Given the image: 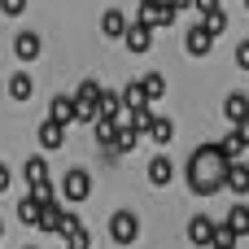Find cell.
<instances>
[{
    "mask_svg": "<svg viewBox=\"0 0 249 249\" xmlns=\"http://www.w3.org/2000/svg\"><path fill=\"white\" fill-rule=\"evenodd\" d=\"M201 22H206V31H210V35H223V31H228V13H223V9H214V13H206Z\"/></svg>",
    "mask_w": 249,
    "mask_h": 249,
    "instance_id": "cell-26",
    "label": "cell"
},
{
    "mask_svg": "<svg viewBox=\"0 0 249 249\" xmlns=\"http://www.w3.org/2000/svg\"><path fill=\"white\" fill-rule=\"evenodd\" d=\"M74 109H79V123H96V109H101V83H96V79H83V83H79Z\"/></svg>",
    "mask_w": 249,
    "mask_h": 249,
    "instance_id": "cell-3",
    "label": "cell"
},
{
    "mask_svg": "<svg viewBox=\"0 0 249 249\" xmlns=\"http://www.w3.org/2000/svg\"><path fill=\"white\" fill-rule=\"evenodd\" d=\"M57 236H66L70 245L66 249H92V232L74 219V214H61V228H57Z\"/></svg>",
    "mask_w": 249,
    "mask_h": 249,
    "instance_id": "cell-5",
    "label": "cell"
},
{
    "mask_svg": "<svg viewBox=\"0 0 249 249\" xmlns=\"http://www.w3.org/2000/svg\"><path fill=\"white\" fill-rule=\"evenodd\" d=\"M26 249H35V245H26Z\"/></svg>",
    "mask_w": 249,
    "mask_h": 249,
    "instance_id": "cell-35",
    "label": "cell"
},
{
    "mask_svg": "<svg viewBox=\"0 0 249 249\" xmlns=\"http://www.w3.org/2000/svg\"><path fill=\"white\" fill-rule=\"evenodd\" d=\"M228 166H232V162H223L219 144H201V149L188 158L184 179H188V188H193L197 197H214V193H223V171H228Z\"/></svg>",
    "mask_w": 249,
    "mask_h": 249,
    "instance_id": "cell-1",
    "label": "cell"
},
{
    "mask_svg": "<svg viewBox=\"0 0 249 249\" xmlns=\"http://www.w3.org/2000/svg\"><path fill=\"white\" fill-rule=\"evenodd\" d=\"M245 9H249V0H245Z\"/></svg>",
    "mask_w": 249,
    "mask_h": 249,
    "instance_id": "cell-34",
    "label": "cell"
},
{
    "mask_svg": "<svg viewBox=\"0 0 249 249\" xmlns=\"http://www.w3.org/2000/svg\"><path fill=\"white\" fill-rule=\"evenodd\" d=\"M144 136H149V140H153V144H158V149H166V144H171V140H175V123H171V118H153V123H149V131H144Z\"/></svg>",
    "mask_w": 249,
    "mask_h": 249,
    "instance_id": "cell-16",
    "label": "cell"
},
{
    "mask_svg": "<svg viewBox=\"0 0 249 249\" xmlns=\"http://www.w3.org/2000/svg\"><path fill=\"white\" fill-rule=\"evenodd\" d=\"M210 44H214V35L206 31V22H188V35H184V48H188L193 57H206V53H210Z\"/></svg>",
    "mask_w": 249,
    "mask_h": 249,
    "instance_id": "cell-6",
    "label": "cell"
},
{
    "mask_svg": "<svg viewBox=\"0 0 249 249\" xmlns=\"http://www.w3.org/2000/svg\"><path fill=\"white\" fill-rule=\"evenodd\" d=\"M223 193H236V197L249 193V166L245 162H232V166L223 171Z\"/></svg>",
    "mask_w": 249,
    "mask_h": 249,
    "instance_id": "cell-9",
    "label": "cell"
},
{
    "mask_svg": "<svg viewBox=\"0 0 249 249\" xmlns=\"http://www.w3.org/2000/svg\"><path fill=\"white\" fill-rule=\"evenodd\" d=\"M140 144V131L131 127V123H118V136H114V153H131Z\"/></svg>",
    "mask_w": 249,
    "mask_h": 249,
    "instance_id": "cell-19",
    "label": "cell"
},
{
    "mask_svg": "<svg viewBox=\"0 0 249 249\" xmlns=\"http://www.w3.org/2000/svg\"><path fill=\"white\" fill-rule=\"evenodd\" d=\"M61 201H70V206H83L88 197H92V175L83 171V166H74V171H66V179H61Z\"/></svg>",
    "mask_w": 249,
    "mask_h": 249,
    "instance_id": "cell-2",
    "label": "cell"
},
{
    "mask_svg": "<svg viewBox=\"0 0 249 249\" xmlns=\"http://www.w3.org/2000/svg\"><path fill=\"white\" fill-rule=\"evenodd\" d=\"M118 96H123V109H131V114L136 109H149V96H144L140 83H127V92H118Z\"/></svg>",
    "mask_w": 249,
    "mask_h": 249,
    "instance_id": "cell-21",
    "label": "cell"
},
{
    "mask_svg": "<svg viewBox=\"0 0 249 249\" xmlns=\"http://www.w3.org/2000/svg\"><path fill=\"white\" fill-rule=\"evenodd\" d=\"M22 175H26V184H31V188H53V175H48V158H26Z\"/></svg>",
    "mask_w": 249,
    "mask_h": 249,
    "instance_id": "cell-10",
    "label": "cell"
},
{
    "mask_svg": "<svg viewBox=\"0 0 249 249\" xmlns=\"http://www.w3.org/2000/svg\"><path fill=\"white\" fill-rule=\"evenodd\" d=\"M223 118H228V123L249 118V92H228V96H223Z\"/></svg>",
    "mask_w": 249,
    "mask_h": 249,
    "instance_id": "cell-12",
    "label": "cell"
},
{
    "mask_svg": "<svg viewBox=\"0 0 249 249\" xmlns=\"http://www.w3.org/2000/svg\"><path fill=\"white\" fill-rule=\"evenodd\" d=\"M9 184H13V175H9V166L0 162V193H9Z\"/></svg>",
    "mask_w": 249,
    "mask_h": 249,
    "instance_id": "cell-31",
    "label": "cell"
},
{
    "mask_svg": "<svg viewBox=\"0 0 249 249\" xmlns=\"http://www.w3.org/2000/svg\"><path fill=\"white\" fill-rule=\"evenodd\" d=\"M61 140H66V127L53 123V118H44L39 123V149H61Z\"/></svg>",
    "mask_w": 249,
    "mask_h": 249,
    "instance_id": "cell-17",
    "label": "cell"
},
{
    "mask_svg": "<svg viewBox=\"0 0 249 249\" xmlns=\"http://www.w3.org/2000/svg\"><path fill=\"white\" fill-rule=\"evenodd\" d=\"M31 92H35L31 74H13V79H9V96H13V101H31Z\"/></svg>",
    "mask_w": 249,
    "mask_h": 249,
    "instance_id": "cell-24",
    "label": "cell"
},
{
    "mask_svg": "<svg viewBox=\"0 0 249 249\" xmlns=\"http://www.w3.org/2000/svg\"><path fill=\"white\" fill-rule=\"evenodd\" d=\"M236 66L249 70V39H245V44H236Z\"/></svg>",
    "mask_w": 249,
    "mask_h": 249,
    "instance_id": "cell-28",
    "label": "cell"
},
{
    "mask_svg": "<svg viewBox=\"0 0 249 249\" xmlns=\"http://www.w3.org/2000/svg\"><path fill=\"white\" fill-rule=\"evenodd\" d=\"M219 144V153H223V162H241V153H245V144H241V136L236 131H228L223 140H214Z\"/></svg>",
    "mask_w": 249,
    "mask_h": 249,
    "instance_id": "cell-22",
    "label": "cell"
},
{
    "mask_svg": "<svg viewBox=\"0 0 249 249\" xmlns=\"http://www.w3.org/2000/svg\"><path fill=\"white\" fill-rule=\"evenodd\" d=\"M223 228H228V232H236V236H249V206H245V201H236V206L228 210Z\"/></svg>",
    "mask_w": 249,
    "mask_h": 249,
    "instance_id": "cell-15",
    "label": "cell"
},
{
    "mask_svg": "<svg viewBox=\"0 0 249 249\" xmlns=\"http://www.w3.org/2000/svg\"><path fill=\"white\" fill-rule=\"evenodd\" d=\"M18 219H22L26 228H35V223H39V193H26V197L18 201Z\"/></svg>",
    "mask_w": 249,
    "mask_h": 249,
    "instance_id": "cell-20",
    "label": "cell"
},
{
    "mask_svg": "<svg viewBox=\"0 0 249 249\" xmlns=\"http://www.w3.org/2000/svg\"><path fill=\"white\" fill-rule=\"evenodd\" d=\"M214 228H219L214 219L197 214V219H188V241H193V245H210V241H214Z\"/></svg>",
    "mask_w": 249,
    "mask_h": 249,
    "instance_id": "cell-14",
    "label": "cell"
},
{
    "mask_svg": "<svg viewBox=\"0 0 249 249\" xmlns=\"http://www.w3.org/2000/svg\"><path fill=\"white\" fill-rule=\"evenodd\" d=\"M136 236H140V219L131 210H114L109 214V241L114 245H136Z\"/></svg>",
    "mask_w": 249,
    "mask_h": 249,
    "instance_id": "cell-4",
    "label": "cell"
},
{
    "mask_svg": "<svg viewBox=\"0 0 249 249\" xmlns=\"http://www.w3.org/2000/svg\"><path fill=\"white\" fill-rule=\"evenodd\" d=\"M171 179H175V166H171V158H153V162H149V184H153V188H166Z\"/></svg>",
    "mask_w": 249,
    "mask_h": 249,
    "instance_id": "cell-18",
    "label": "cell"
},
{
    "mask_svg": "<svg viewBox=\"0 0 249 249\" xmlns=\"http://www.w3.org/2000/svg\"><path fill=\"white\" fill-rule=\"evenodd\" d=\"M123 39H127V48H131V53H149L153 26H149L144 18H136V22H127V35H123Z\"/></svg>",
    "mask_w": 249,
    "mask_h": 249,
    "instance_id": "cell-8",
    "label": "cell"
},
{
    "mask_svg": "<svg viewBox=\"0 0 249 249\" xmlns=\"http://www.w3.org/2000/svg\"><path fill=\"white\" fill-rule=\"evenodd\" d=\"M232 131L241 136V144H245V149H249V118H241V123H232Z\"/></svg>",
    "mask_w": 249,
    "mask_h": 249,
    "instance_id": "cell-29",
    "label": "cell"
},
{
    "mask_svg": "<svg viewBox=\"0 0 249 249\" xmlns=\"http://www.w3.org/2000/svg\"><path fill=\"white\" fill-rule=\"evenodd\" d=\"M140 4H158V0H140Z\"/></svg>",
    "mask_w": 249,
    "mask_h": 249,
    "instance_id": "cell-32",
    "label": "cell"
},
{
    "mask_svg": "<svg viewBox=\"0 0 249 249\" xmlns=\"http://www.w3.org/2000/svg\"><path fill=\"white\" fill-rule=\"evenodd\" d=\"M0 236H4V223H0Z\"/></svg>",
    "mask_w": 249,
    "mask_h": 249,
    "instance_id": "cell-33",
    "label": "cell"
},
{
    "mask_svg": "<svg viewBox=\"0 0 249 249\" xmlns=\"http://www.w3.org/2000/svg\"><path fill=\"white\" fill-rule=\"evenodd\" d=\"M0 13L4 18H22L26 13V0H0Z\"/></svg>",
    "mask_w": 249,
    "mask_h": 249,
    "instance_id": "cell-27",
    "label": "cell"
},
{
    "mask_svg": "<svg viewBox=\"0 0 249 249\" xmlns=\"http://www.w3.org/2000/svg\"><path fill=\"white\" fill-rule=\"evenodd\" d=\"M140 88H144V96H149V101H162V96H166V74H158V70H153V74H144V79H140Z\"/></svg>",
    "mask_w": 249,
    "mask_h": 249,
    "instance_id": "cell-23",
    "label": "cell"
},
{
    "mask_svg": "<svg viewBox=\"0 0 249 249\" xmlns=\"http://www.w3.org/2000/svg\"><path fill=\"white\" fill-rule=\"evenodd\" d=\"M193 9L206 18V13H214V9H219V0H193Z\"/></svg>",
    "mask_w": 249,
    "mask_h": 249,
    "instance_id": "cell-30",
    "label": "cell"
},
{
    "mask_svg": "<svg viewBox=\"0 0 249 249\" xmlns=\"http://www.w3.org/2000/svg\"><path fill=\"white\" fill-rule=\"evenodd\" d=\"M101 35L105 39H123L127 35V13L123 9H105L101 13Z\"/></svg>",
    "mask_w": 249,
    "mask_h": 249,
    "instance_id": "cell-11",
    "label": "cell"
},
{
    "mask_svg": "<svg viewBox=\"0 0 249 249\" xmlns=\"http://www.w3.org/2000/svg\"><path fill=\"white\" fill-rule=\"evenodd\" d=\"M48 118L53 123H79V109H74V96H53V105H48Z\"/></svg>",
    "mask_w": 249,
    "mask_h": 249,
    "instance_id": "cell-13",
    "label": "cell"
},
{
    "mask_svg": "<svg viewBox=\"0 0 249 249\" xmlns=\"http://www.w3.org/2000/svg\"><path fill=\"white\" fill-rule=\"evenodd\" d=\"M39 53H44V39H39L35 31H18V35H13V57H18V61H35Z\"/></svg>",
    "mask_w": 249,
    "mask_h": 249,
    "instance_id": "cell-7",
    "label": "cell"
},
{
    "mask_svg": "<svg viewBox=\"0 0 249 249\" xmlns=\"http://www.w3.org/2000/svg\"><path fill=\"white\" fill-rule=\"evenodd\" d=\"M236 241H241V236H236V232H228V228L219 223V228H214V241H210V249H236Z\"/></svg>",
    "mask_w": 249,
    "mask_h": 249,
    "instance_id": "cell-25",
    "label": "cell"
}]
</instances>
